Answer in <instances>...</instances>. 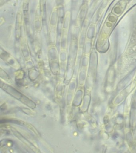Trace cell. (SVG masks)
I'll return each mask as SVG.
<instances>
[{
  "instance_id": "obj_1",
  "label": "cell",
  "mask_w": 136,
  "mask_h": 153,
  "mask_svg": "<svg viewBox=\"0 0 136 153\" xmlns=\"http://www.w3.org/2000/svg\"><path fill=\"white\" fill-rule=\"evenodd\" d=\"M1 88L6 92L16 99L19 100L25 105H27L29 102L30 100L29 98H27L26 96L23 95L22 94L19 92L14 88L4 84V83H1Z\"/></svg>"
}]
</instances>
